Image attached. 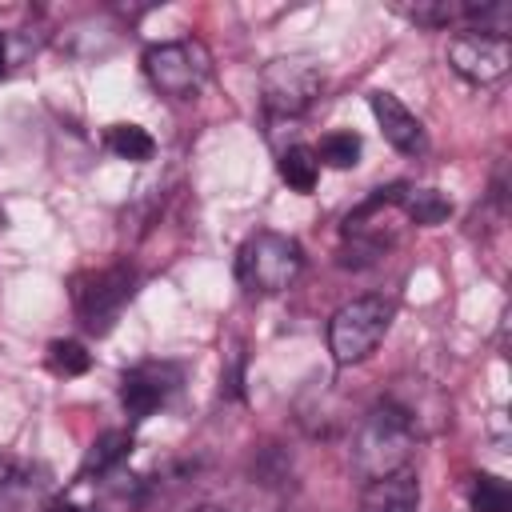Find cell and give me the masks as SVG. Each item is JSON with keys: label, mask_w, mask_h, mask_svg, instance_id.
Instances as JSON below:
<instances>
[{"label": "cell", "mask_w": 512, "mask_h": 512, "mask_svg": "<svg viewBox=\"0 0 512 512\" xmlns=\"http://www.w3.org/2000/svg\"><path fill=\"white\" fill-rule=\"evenodd\" d=\"M192 512H228V508H216V504H204V508H192Z\"/></svg>", "instance_id": "21"}, {"label": "cell", "mask_w": 512, "mask_h": 512, "mask_svg": "<svg viewBox=\"0 0 512 512\" xmlns=\"http://www.w3.org/2000/svg\"><path fill=\"white\" fill-rule=\"evenodd\" d=\"M416 444V424L412 416L388 396L368 408V416L356 428L352 440V464L364 480L388 476L396 468H408V448Z\"/></svg>", "instance_id": "1"}, {"label": "cell", "mask_w": 512, "mask_h": 512, "mask_svg": "<svg viewBox=\"0 0 512 512\" xmlns=\"http://www.w3.org/2000/svg\"><path fill=\"white\" fill-rule=\"evenodd\" d=\"M48 512H84V508H76V504H52Z\"/></svg>", "instance_id": "20"}, {"label": "cell", "mask_w": 512, "mask_h": 512, "mask_svg": "<svg viewBox=\"0 0 512 512\" xmlns=\"http://www.w3.org/2000/svg\"><path fill=\"white\" fill-rule=\"evenodd\" d=\"M368 108H372V116H376L384 140H388L396 152H404V156H420V152L428 148L424 124H420V120H416L392 92H372V96H368Z\"/></svg>", "instance_id": "9"}, {"label": "cell", "mask_w": 512, "mask_h": 512, "mask_svg": "<svg viewBox=\"0 0 512 512\" xmlns=\"http://www.w3.org/2000/svg\"><path fill=\"white\" fill-rule=\"evenodd\" d=\"M468 504H472V512H508L512 508V488L500 476H488V472L472 476Z\"/></svg>", "instance_id": "15"}, {"label": "cell", "mask_w": 512, "mask_h": 512, "mask_svg": "<svg viewBox=\"0 0 512 512\" xmlns=\"http://www.w3.org/2000/svg\"><path fill=\"white\" fill-rule=\"evenodd\" d=\"M88 364H92V356L84 344H76V340H52L48 344V368L56 376H80V372H88Z\"/></svg>", "instance_id": "17"}, {"label": "cell", "mask_w": 512, "mask_h": 512, "mask_svg": "<svg viewBox=\"0 0 512 512\" xmlns=\"http://www.w3.org/2000/svg\"><path fill=\"white\" fill-rule=\"evenodd\" d=\"M448 64L468 84H496L512 68V44L508 36H488V32L468 28L448 40Z\"/></svg>", "instance_id": "7"}, {"label": "cell", "mask_w": 512, "mask_h": 512, "mask_svg": "<svg viewBox=\"0 0 512 512\" xmlns=\"http://www.w3.org/2000/svg\"><path fill=\"white\" fill-rule=\"evenodd\" d=\"M316 160L328 168H352L360 160V136L356 132H328L316 148Z\"/></svg>", "instance_id": "16"}, {"label": "cell", "mask_w": 512, "mask_h": 512, "mask_svg": "<svg viewBox=\"0 0 512 512\" xmlns=\"http://www.w3.org/2000/svg\"><path fill=\"white\" fill-rule=\"evenodd\" d=\"M420 504V480L412 468H396L388 476L368 480L360 496V512H416Z\"/></svg>", "instance_id": "10"}, {"label": "cell", "mask_w": 512, "mask_h": 512, "mask_svg": "<svg viewBox=\"0 0 512 512\" xmlns=\"http://www.w3.org/2000/svg\"><path fill=\"white\" fill-rule=\"evenodd\" d=\"M396 208H400L412 224H424V228L444 224V220H448V212H452V204H448L436 188H400Z\"/></svg>", "instance_id": "12"}, {"label": "cell", "mask_w": 512, "mask_h": 512, "mask_svg": "<svg viewBox=\"0 0 512 512\" xmlns=\"http://www.w3.org/2000/svg\"><path fill=\"white\" fill-rule=\"evenodd\" d=\"M212 72V56L200 40H164L144 52V76L160 96L192 100Z\"/></svg>", "instance_id": "4"}, {"label": "cell", "mask_w": 512, "mask_h": 512, "mask_svg": "<svg viewBox=\"0 0 512 512\" xmlns=\"http://www.w3.org/2000/svg\"><path fill=\"white\" fill-rule=\"evenodd\" d=\"M396 308L384 296H356L348 304H340L328 320V352L340 368H352L360 360H368L376 352V344L384 340L388 324H392Z\"/></svg>", "instance_id": "3"}, {"label": "cell", "mask_w": 512, "mask_h": 512, "mask_svg": "<svg viewBox=\"0 0 512 512\" xmlns=\"http://www.w3.org/2000/svg\"><path fill=\"white\" fill-rule=\"evenodd\" d=\"M180 384V368L168 360H148L124 372L120 380V404L132 420H148Z\"/></svg>", "instance_id": "8"}, {"label": "cell", "mask_w": 512, "mask_h": 512, "mask_svg": "<svg viewBox=\"0 0 512 512\" xmlns=\"http://www.w3.org/2000/svg\"><path fill=\"white\" fill-rule=\"evenodd\" d=\"M108 148L120 156V160H152L156 152V140L140 128V124H112L108 128Z\"/></svg>", "instance_id": "14"}, {"label": "cell", "mask_w": 512, "mask_h": 512, "mask_svg": "<svg viewBox=\"0 0 512 512\" xmlns=\"http://www.w3.org/2000/svg\"><path fill=\"white\" fill-rule=\"evenodd\" d=\"M304 268V248L284 232H252L236 252V280L244 292L276 296Z\"/></svg>", "instance_id": "2"}, {"label": "cell", "mask_w": 512, "mask_h": 512, "mask_svg": "<svg viewBox=\"0 0 512 512\" xmlns=\"http://www.w3.org/2000/svg\"><path fill=\"white\" fill-rule=\"evenodd\" d=\"M128 452H132V432L108 428V432H100V436L92 440V448H88V456H84V464H80V476L112 472L120 460H128Z\"/></svg>", "instance_id": "11"}, {"label": "cell", "mask_w": 512, "mask_h": 512, "mask_svg": "<svg viewBox=\"0 0 512 512\" xmlns=\"http://www.w3.org/2000/svg\"><path fill=\"white\" fill-rule=\"evenodd\" d=\"M408 20L416 24H428V28H444L452 20H464V4H452V0H428V4H408L400 8Z\"/></svg>", "instance_id": "18"}, {"label": "cell", "mask_w": 512, "mask_h": 512, "mask_svg": "<svg viewBox=\"0 0 512 512\" xmlns=\"http://www.w3.org/2000/svg\"><path fill=\"white\" fill-rule=\"evenodd\" d=\"M324 88V72L312 56H276L260 72V100L272 116H300Z\"/></svg>", "instance_id": "5"}, {"label": "cell", "mask_w": 512, "mask_h": 512, "mask_svg": "<svg viewBox=\"0 0 512 512\" xmlns=\"http://www.w3.org/2000/svg\"><path fill=\"white\" fill-rule=\"evenodd\" d=\"M0 68H4V36H0Z\"/></svg>", "instance_id": "22"}, {"label": "cell", "mask_w": 512, "mask_h": 512, "mask_svg": "<svg viewBox=\"0 0 512 512\" xmlns=\"http://www.w3.org/2000/svg\"><path fill=\"white\" fill-rule=\"evenodd\" d=\"M136 292V272L128 264H112L104 272H92L76 284V312H80V324L96 336H104L116 316L124 312V304L132 300Z\"/></svg>", "instance_id": "6"}, {"label": "cell", "mask_w": 512, "mask_h": 512, "mask_svg": "<svg viewBox=\"0 0 512 512\" xmlns=\"http://www.w3.org/2000/svg\"><path fill=\"white\" fill-rule=\"evenodd\" d=\"M276 168H280V180H284L292 192H312L316 180H320V160H316V152L304 148V144L284 148Z\"/></svg>", "instance_id": "13"}, {"label": "cell", "mask_w": 512, "mask_h": 512, "mask_svg": "<svg viewBox=\"0 0 512 512\" xmlns=\"http://www.w3.org/2000/svg\"><path fill=\"white\" fill-rule=\"evenodd\" d=\"M8 476H12V460H8V456H4V452H0V484H4V480H8Z\"/></svg>", "instance_id": "19"}]
</instances>
